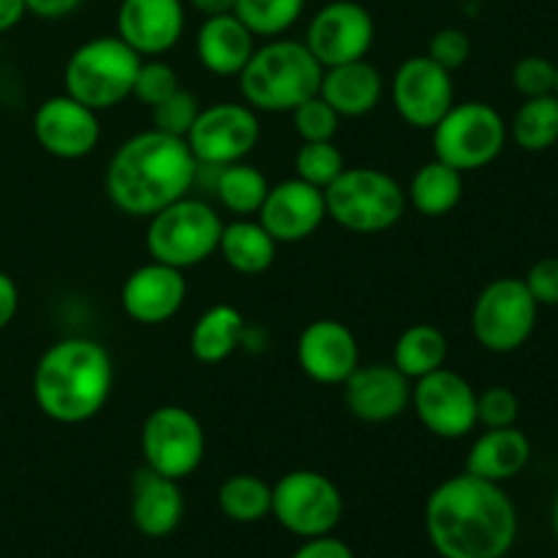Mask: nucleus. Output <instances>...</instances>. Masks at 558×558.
I'll return each mask as SVG.
<instances>
[{
  "label": "nucleus",
  "instance_id": "f257e3e1",
  "mask_svg": "<svg viewBox=\"0 0 558 558\" xmlns=\"http://www.w3.org/2000/svg\"><path fill=\"white\" fill-rule=\"evenodd\" d=\"M425 532L441 558H505L518 537V512L499 483L463 472L430 490Z\"/></svg>",
  "mask_w": 558,
  "mask_h": 558
},
{
  "label": "nucleus",
  "instance_id": "f03ea898",
  "mask_svg": "<svg viewBox=\"0 0 558 558\" xmlns=\"http://www.w3.org/2000/svg\"><path fill=\"white\" fill-rule=\"evenodd\" d=\"M196 158L189 142L147 129L112 153L104 172L109 202L131 218H150L194 191Z\"/></svg>",
  "mask_w": 558,
  "mask_h": 558
},
{
  "label": "nucleus",
  "instance_id": "7ed1b4c3",
  "mask_svg": "<svg viewBox=\"0 0 558 558\" xmlns=\"http://www.w3.org/2000/svg\"><path fill=\"white\" fill-rule=\"evenodd\" d=\"M114 385V365L93 338H63L38 357L33 398L41 414L60 425H82L107 407Z\"/></svg>",
  "mask_w": 558,
  "mask_h": 558
},
{
  "label": "nucleus",
  "instance_id": "20e7f679",
  "mask_svg": "<svg viewBox=\"0 0 558 558\" xmlns=\"http://www.w3.org/2000/svg\"><path fill=\"white\" fill-rule=\"evenodd\" d=\"M325 69L303 41L270 38L240 71V96L256 112H292L319 93Z\"/></svg>",
  "mask_w": 558,
  "mask_h": 558
},
{
  "label": "nucleus",
  "instance_id": "39448f33",
  "mask_svg": "<svg viewBox=\"0 0 558 558\" xmlns=\"http://www.w3.org/2000/svg\"><path fill=\"white\" fill-rule=\"evenodd\" d=\"M327 218L352 234H381L407 213V189L374 167H347L325 189Z\"/></svg>",
  "mask_w": 558,
  "mask_h": 558
},
{
  "label": "nucleus",
  "instance_id": "423d86ee",
  "mask_svg": "<svg viewBox=\"0 0 558 558\" xmlns=\"http://www.w3.org/2000/svg\"><path fill=\"white\" fill-rule=\"evenodd\" d=\"M142 60L120 36L90 38L65 60V93L96 112L120 107L134 93Z\"/></svg>",
  "mask_w": 558,
  "mask_h": 558
},
{
  "label": "nucleus",
  "instance_id": "0eeeda50",
  "mask_svg": "<svg viewBox=\"0 0 558 558\" xmlns=\"http://www.w3.org/2000/svg\"><path fill=\"white\" fill-rule=\"evenodd\" d=\"M221 232L223 221L210 202L183 196L147 218L145 245L150 259L189 270L218 254Z\"/></svg>",
  "mask_w": 558,
  "mask_h": 558
},
{
  "label": "nucleus",
  "instance_id": "6e6552de",
  "mask_svg": "<svg viewBox=\"0 0 558 558\" xmlns=\"http://www.w3.org/2000/svg\"><path fill=\"white\" fill-rule=\"evenodd\" d=\"M434 158L458 172H477L494 163L507 145V123L490 104H452L445 118L430 129Z\"/></svg>",
  "mask_w": 558,
  "mask_h": 558
},
{
  "label": "nucleus",
  "instance_id": "1a4fd4ad",
  "mask_svg": "<svg viewBox=\"0 0 558 558\" xmlns=\"http://www.w3.org/2000/svg\"><path fill=\"white\" fill-rule=\"evenodd\" d=\"M539 305L523 278H496L472 305L474 341L494 354L518 352L537 327Z\"/></svg>",
  "mask_w": 558,
  "mask_h": 558
},
{
  "label": "nucleus",
  "instance_id": "9d476101",
  "mask_svg": "<svg viewBox=\"0 0 558 558\" xmlns=\"http://www.w3.org/2000/svg\"><path fill=\"white\" fill-rule=\"evenodd\" d=\"M276 521L294 537H325L343 518V496L327 474L294 469L272 485Z\"/></svg>",
  "mask_w": 558,
  "mask_h": 558
},
{
  "label": "nucleus",
  "instance_id": "9b49d317",
  "mask_svg": "<svg viewBox=\"0 0 558 558\" xmlns=\"http://www.w3.org/2000/svg\"><path fill=\"white\" fill-rule=\"evenodd\" d=\"M140 447L147 469L180 483L202 466L205 428L189 409L169 403L147 414L142 423Z\"/></svg>",
  "mask_w": 558,
  "mask_h": 558
},
{
  "label": "nucleus",
  "instance_id": "f8f14e48",
  "mask_svg": "<svg viewBox=\"0 0 558 558\" xmlns=\"http://www.w3.org/2000/svg\"><path fill=\"white\" fill-rule=\"evenodd\" d=\"M259 112L245 101H218L213 107L199 109V118L185 136L196 161L210 163V167L245 161L259 145Z\"/></svg>",
  "mask_w": 558,
  "mask_h": 558
},
{
  "label": "nucleus",
  "instance_id": "ddd939ff",
  "mask_svg": "<svg viewBox=\"0 0 558 558\" xmlns=\"http://www.w3.org/2000/svg\"><path fill=\"white\" fill-rule=\"evenodd\" d=\"M376 41V22L357 0H330L308 22L305 47L322 69L368 58Z\"/></svg>",
  "mask_w": 558,
  "mask_h": 558
},
{
  "label": "nucleus",
  "instance_id": "4468645a",
  "mask_svg": "<svg viewBox=\"0 0 558 558\" xmlns=\"http://www.w3.org/2000/svg\"><path fill=\"white\" fill-rule=\"evenodd\" d=\"M412 409L439 439H463L477 428V390L447 365L412 381Z\"/></svg>",
  "mask_w": 558,
  "mask_h": 558
},
{
  "label": "nucleus",
  "instance_id": "2eb2a0df",
  "mask_svg": "<svg viewBox=\"0 0 558 558\" xmlns=\"http://www.w3.org/2000/svg\"><path fill=\"white\" fill-rule=\"evenodd\" d=\"M390 96L403 123L430 131L456 104V85L450 71L434 63L428 54H414L392 74Z\"/></svg>",
  "mask_w": 558,
  "mask_h": 558
},
{
  "label": "nucleus",
  "instance_id": "dca6fc26",
  "mask_svg": "<svg viewBox=\"0 0 558 558\" xmlns=\"http://www.w3.org/2000/svg\"><path fill=\"white\" fill-rule=\"evenodd\" d=\"M33 134L44 153L63 161H76V158L90 156L98 147L101 123H98L96 109L63 93V96H52L38 104L33 114Z\"/></svg>",
  "mask_w": 558,
  "mask_h": 558
},
{
  "label": "nucleus",
  "instance_id": "f3484780",
  "mask_svg": "<svg viewBox=\"0 0 558 558\" xmlns=\"http://www.w3.org/2000/svg\"><path fill=\"white\" fill-rule=\"evenodd\" d=\"M256 216L278 245L300 243L319 232L327 221L325 191L303 183L300 178L281 180L278 185H270Z\"/></svg>",
  "mask_w": 558,
  "mask_h": 558
},
{
  "label": "nucleus",
  "instance_id": "a211bd4d",
  "mask_svg": "<svg viewBox=\"0 0 558 558\" xmlns=\"http://www.w3.org/2000/svg\"><path fill=\"white\" fill-rule=\"evenodd\" d=\"M183 33V0H120L114 36L123 38L140 58H161L172 52Z\"/></svg>",
  "mask_w": 558,
  "mask_h": 558
},
{
  "label": "nucleus",
  "instance_id": "6ab92c4d",
  "mask_svg": "<svg viewBox=\"0 0 558 558\" xmlns=\"http://www.w3.org/2000/svg\"><path fill=\"white\" fill-rule=\"evenodd\" d=\"M341 387L349 414L371 425L392 423L412 407V379L392 363H360Z\"/></svg>",
  "mask_w": 558,
  "mask_h": 558
},
{
  "label": "nucleus",
  "instance_id": "aec40b11",
  "mask_svg": "<svg viewBox=\"0 0 558 558\" xmlns=\"http://www.w3.org/2000/svg\"><path fill=\"white\" fill-rule=\"evenodd\" d=\"M185 294H189V281H185L183 270L150 259L125 278L123 289H120V305L131 322L156 327L178 316L185 303Z\"/></svg>",
  "mask_w": 558,
  "mask_h": 558
},
{
  "label": "nucleus",
  "instance_id": "412c9836",
  "mask_svg": "<svg viewBox=\"0 0 558 558\" xmlns=\"http://www.w3.org/2000/svg\"><path fill=\"white\" fill-rule=\"evenodd\" d=\"M298 365L316 385H343L360 365V343L338 319H316L298 338Z\"/></svg>",
  "mask_w": 558,
  "mask_h": 558
},
{
  "label": "nucleus",
  "instance_id": "4be33fe9",
  "mask_svg": "<svg viewBox=\"0 0 558 558\" xmlns=\"http://www.w3.org/2000/svg\"><path fill=\"white\" fill-rule=\"evenodd\" d=\"M185 512L183 490L178 480H169L142 466L131 483V521L145 537H169L180 526Z\"/></svg>",
  "mask_w": 558,
  "mask_h": 558
},
{
  "label": "nucleus",
  "instance_id": "5701e85b",
  "mask_svg": "<svg viewBox=\"0 0 558 558\" xmlns=\"http://www.w3.org/2000/svg\"><path fill=\"white\" fill-rule=\"evenodd\" d=\"M256 49V36L234 14L205 16L196 31V58L216 76H240Z\"/></svg>",
  "mask_w": 558,
  "mask_h": 558
},
{
  "label": "nucleus",
  "instance_id": "b1692460",
  "mask_svg": "<svg viewBox=\"0 0 558 558\" xmlns=\"http://www.w3.org/2000/svg\"><path fill=\"white\" fill-rule=\"evenodd\" d=\"M319 96L336 109L341 118H363L374 112L385 96V80L368 58L325 69Z\"/></svg>",
  "mask_w": 558,
  "mask_h": 558
},
{
  "label": "nucleus",
  "instance_id": "393cba45",
  "mask_svg": "<svg viewBox=\"0 0 558 558\" xmlns=\"http://www.w3.org/2000/svg\"><path fill=\"white\" fill-rule=\"evenodd\" d=\"M532 441L515 425L510 428H485L469 447L466 472L488 483H507L529 466Z\"/></svg>",
  "mask_w": 558,
  "mask_h": 558
},
{
  "label": "nucleus",
  "instance_id": "a878e982",
  "mask_svg": "<svg viewBox=\"0 0 558 558\" xmlns=\"http://www.w3.org/2000/svg\"><path fill=\"white\" fill-rule=\"evenodd\" d=\"M218 254L240 276H262L276 262L278 243L254 218H234L232 223H223Z\"/></svg>",
  "mask_w": 558,
  "mask_h": 558
},
{
  "label": "nucleus",
  "instance_id": "bb28decb",
  "mask_svg": "<svg viewBox=\"0 0 558 558\" xmlns=\"http://www.w3.org/2000/svg\"><path fill=\"white\" fill-rule=\"evenodd\" d=\"M245 319L234 305L218 303L207 308L191 327L189 349L194 360L205 365H218L232 357L243 347Z\"/></svg>",
  "mask_w": 558,
  "mask_h": 558
},
{
  "label": "nucleus",
  "instance_id": "cd10ccee",
  "mask_svg": "<svg viewBox=\"0 0 558 558\" xmlns=\"http://www.w3.org/2000/svg\"><path fill=\"white\" fill-rule=\"evenodd\" d=\"M463 199V172L452 169L450 163L434 161L423 163L414 172L407 189V202L425 218H441L456 210Z\"/></svg>",
  "mask_w": 558,
  "mask_h": 558
},
{
  "label": "nucleus",
  "instance_id": "c85d7f7f",
  "mask_svg": "<svg viewBox=\"0 0 558 558\" xmlns=\"http://www.w3.org/2000/svg\"><path fill=\"white\" fill-rule=\"evenodd\" d=\"M447 354H450V343L439 327L412 325L398 336L396 347H392V365L407 379L417 381L434 371L445 368Z\"/></svg>",
  "mask_w": 558,
  "mask_h": 558
},
{
  "label": "nucleus",
  "instance_id": "c756f323",
  "mask_svg": "<svg viewBox=\"0 0 558 558\" xmlns=\"http://www.w3.org/2000/svg\"><path fill=\"white\" fill-rule=\"evenodd\" d=\"M507 134L512 136L521 150L545 153L558 142V96L523 98L518 112L512 114V123L507 125Z\"/></svg>",
  "mask_w": 558,
  "mask_h": 558
},
{
  "label": "nucleus",
  "instance_id": "7c9ffc66",
  "mask_svg": "<svg viewBox=\"0 0 558 558\" xmlns=\"http://www.w3.org/2000/svg\"><path fill=\"white\" fill-rule=\"evenodd\" d=\"M267 191H270V183H267L265 172L251 167V163L238 161L221 167L213 196L221 202L223 210L234 213L238 218H251L259 213Z\"/></svg>",
  "mask_w": 558,
  "mask_h": 558
},
{
  "label": "nucleus",
  "instance_id": "2f4dec72",
  "mask_svg": "<svg viewBox=\"0 0 558 558\" xmlns=\"http://www.w3.org/2000/svg\"><path fill=\"white\" fill-rule=\"evenodd\" d=\"M218 507L234 523H256L270 515L272 485L256 474H232L218 488Z\"/></svg>",
  "mask_w": 558,
  "mask_h": 558
},
{
  "label": "nucleus",
  "instance_id": "473e14b6",
  "mask_svg": "<svg viewBox=\"0 0 558 558\" xmlns=\"http://www.w3.org/2000/svg\"><path fill=\"white\" fill-rule=\"evenodd\" d=\"M308 0H238L234 14L256 38H281L303 16Z\"/></svg>",
  "mask_w": 558,
  "mask_h": 558
},
{
  "label": "nucleus",
  "instance_id": "72a5a7b5",
  "mask_svg": "<svg viewBox=\"0 0 558 558\" xmlns=\"http://www.w3.org/2000/svg\"><path fill=\"white\" fill-rule=\"evenodd\" d=\"M347 169L336 142H303L294 153V178L325 191Z\"/></svg>",
  "mask_w": 558,
  "mask_h": 558
},
{
  "label": "nucleus",
  "instance_id": "f704fd0d",
  "mask_svg": "<svg viewBox=\"0 0 558 558\" xmlns=\"http://www.w3.org/2000/svg\"><path fill=\"white\" fill-rule=\"evenodd\" d=\"M289 114H292L294 134L300 136V142H336L343 120L319 93L294 107Z\"/></svg>",
  "mask_w": 558,
  "mask_h": 558
},
{
  "label": "nucleus",
  "instance_id": "c9c22d12",
  "mask_svg": "<svg viewBox=\"0 0 558 558\" xmlns=\"http://www.w3.org/2000/svg\"><path fill=\"white\" fill-rule=\"evenodd\" d=\"M178 90H180L178 71H174L169 63H163V60L147 58L142 60L140 71H136V82H134V93H131V98H136V101L153 109L156 104L167 101V98Z\"/></svg>",
  "mask_w": 558,
  "mask_h": 558
},
{
  "label": "nucleus",
  "instance_id": "e433bc0d",
  "mask_svg": "<svg viewBox=\"0 0 558 558\" xmlns=\"http://www.w3.org/2000/svg\"><path fill=\"white\" fill-rule=\"evenodd\" d=\"M199 109L202 107H199V101H196L194 93H189L180 87V90L172 93L167 101L156 104V107L150 109L153 129L163 131V134H169V136H180V140H185L191 131V125H194L196 118H199Z\"/></svg>",
  "mask_w": 558,
  "mask_h": 558
},
{
  "label": "nucleus",
  "instance_id": "4c0bfd02",
  "mask_svg": "<svg viewBox=\"0 0 558 558\" xmlns=\"http://www.w3.org/2000/svg\"><path fill=\"white\" fill-rule=\"evenodd\" d=\"M512 87L523 98L550 96L556 90V63L543 54H526L512 65Z\"/></svg>",
  "mask_w": 558,
  "mask_h": 558
},
{
  "label": "nucleus",
  "instance_id": "58836bf2",
  "mask_svg": "<svg viewBox=\"0 0 558 558\" xmlns=\"http://www.w3.org/2000/svg\"><path fill=\"white\" fill-rule=\"evenodd\" d=\"M521 417V401L510 387H488L477 392V425L483 428H510Z\"/></svg>",
  "mask_w": 558,
  "mask_h": 558
},
{
  "label": "nucleus",
  "instance_id": "ea45409f",
  "mask_svg": "<svg viewBox=\"0 0 558 558\" xmlns=\"http://www.w3.org/2000/svg\"><path fill=\"white\" fill-rule=\"evenodd\" d=\"M428 54L434 63H439L441 69H447L450 74H456L458 69L469 63L472 58V38L461 27H441L430 36L428 41Z\"/></svg>",
  "mask_w": 558,
  "mask_h": 558
},
{
  "label": "nucleus",
  "instance_id": "a19ab883",
  "mask_svg": "<svg viewBox=\"0 0 558 558\" xmlns=\"http://www.w3.org/2000/svg\"><path fill=\"white\" fill-rule=\"evenodd\" d=\"M523 283L537 305H558V256H543L534 262Z\"/></svg>",
  "mask_w": 558,
  "mask_h": 558
},
{
  "label": "nucleus",
  "instance_id": "79ce46f5",
  "mask_svg": "<svg viewBox=\"0 0 558 558\" xmlns=\"http://www.w3.org/2000/svg\"><path fill=\"white\" fill-rule=\"evenodd\" d=\"M292 558H354V554L343 539L325 534V537L305 539V543L294 550Z\"/></svg>",
  "mask_w": 558,
  "mask_h": 558
},
{
  "label": "nucleus",
  "instance_id": "37998d69",
  "mask_svg": "<svg viewBox=\"0 0 558 558\" xmlns=\"http://www.w3.org/2000/svg\"><path fill=\"white\" fill-rule=\"evenodd\" d=\"M20 308V289H16L14 278L9 272L0 270V330L11 325V319L16 316Z\"/></svg>",
  "mask_w": 558,
  "mask_h": 558
},
{
  "label": "nucleus",
  "instance_id": "c03bdc74",
  "mask_svg": "<svg viewBox=\"0 0 558 558\" xmlns=\"http://www.w3.org/2000/svg\"><path fill=\"white\" fill-rule=\"evenodd\" d=\"M27 11L41 20H63V16L74 14L82 5V0H25Z\"/></svg>",
  "mask_w": 558,
  "mask_h": 558
},
{
  "label": "nucleus",
  "instance_id": "a18cd8bd",
  "mask_svg": "<svg viewBox=\"0 0 558 558\" xmlns=\"http://www.w3.org/2000/svg\"><path fill=\"white\" fill-rule=\"evenodd\" d=\"M27 14L25 0H0V33H9Z\"/></svg>",
  "mask_w": 558,
  "mask_h": 558
},
{
  "label": "nucleus",
  "instance_id": "49530a36",
  "mask_svg": "<svg viewBox=\"0 0 558 558\" xmlns=\"http://www.w3.org/2000/svg\"><path fill=\"white\" fill-rule=\"evenodd\" d=\"M234 3L238 0H189V5L194 11H199L202 16H218V14H232Z\"/></svg>",
  "mask_w": 558,
  "mask_h": 558
},
{
  "label": "nucleus",
  "instance_id": "de8ad7c7",
  "mask_svg": "<svg viewBox=\"0 0 558 558\" xmlns=\"http://www.w3.org/2000/svg\"><path fill=\"white\" fill-rule=\"evenodd\" d=\"M550 526H554V534H556V543H558V490H556V499H554V507H550Z\"/></svg>",
  "mask_w": 558,
  "mask_h": 558
},
{
  "label": "nucleus",
  "instance_id": "09e8293b",
  "mask_svg": "<svg viewBox=\"0 0 558 558\" xmlns=\"http://www.w3.org/2000/svg\"><path fill=\"white\" fill-rule=\"evenodd\" d=\"M554 93L558 96V63H556V90Z\"/></svg>",
  "mask_w": 558,
  "mask_h": 558
}]
</instances>
